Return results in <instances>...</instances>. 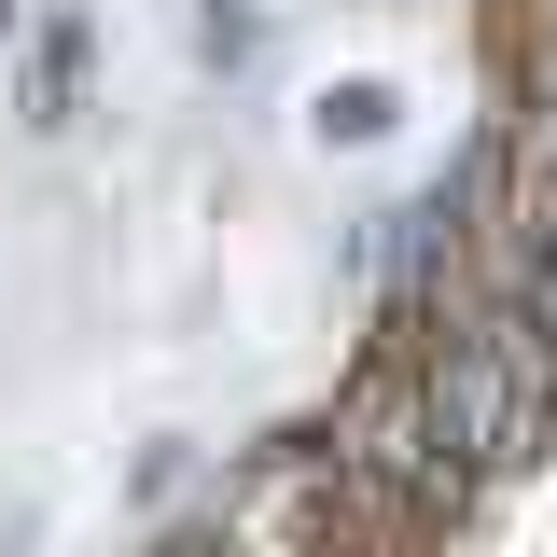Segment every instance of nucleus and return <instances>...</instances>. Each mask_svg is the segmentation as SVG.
I'll return each mask as SVG.
<instances>
[{"instance_id":"f257e3e1","label":"nucleus","mask_w":557,"mask_h":557,"mask_svg":"<svg viewBox=\"0 0 557 557\" xmlns=\"http://www.w3.org/2000/svg\"><path fill=\"white\" fill-rule=\"evenodd\" d=\"M391 126H405V84H391V70H335V84L307 98V139H321V153H376Z\"/></svg>"},{"instance_id":"f03ea898","label":"nucleus","mask_w":557,"mask_h":557,"mask_svg":"<svg viewBox=\"0 0 557 557\" xmlns=\"http://www.w3.org/2000/svg\"><path fill=\"white\" fill-rule=\"evenodd\" d=\"M84 70H98V28H84V14H42V57H28V126H70V112H84Z\"/></svg>"},{"instance_id":"7ed1b4c3","label":"nucleus","mask_w":557,"mask_h":557,"mask_svg":"<svg viewBox=\"0 0 557 557\" xmlns=\"http://www.w3.org/2000/svg\"><path fill=\"white\" fill-rule=\"evenodd\" d=\"M196 57L209 70H251L265 57V0H196Z\"/></svg>"}]
</instances>
